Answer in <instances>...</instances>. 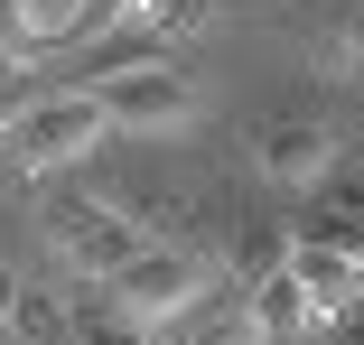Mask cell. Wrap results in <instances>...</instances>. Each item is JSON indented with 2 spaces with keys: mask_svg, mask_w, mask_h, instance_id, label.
<instances>
[{
  "mask_svg": "<svg viewBox=\"0 0 364 345\" xmlns=\"http://www.w3.org/2000/svg\"><path fill=\"white\" fill-rule=\"evenodd\" d=\"M103 131H112V121H103L94 94L56 84V94H38V103H19L10 121H0V150H10V168H28V177H56V168H75Z\"/></svg>",
  "mask_w": 364,
  "mask_h": 345,
  "instance_id": "6da1fadb",
  "label": "cell"
},
{
  "mask_svg": "<svg viewBox=\"0 0 364 345\" xmlns=\"http://www.w3.org/2000/svg\"><path fill=\"white\" fill-rule=\"evenodd\" d=\"M355 75H364V47H355Z\"/></svg>",
  "mask_w": 364,
  "mask_h": 345,
  "instance_id": "ac0fdd59",
  "label": "cell"
},
{
  "mask_svg": "<svg viewBox=\"0 0 364 345\" xmlns=\"http://www.w3.org/2000/svg\"><path fill=\"white\" fill-rule=\"evenodd\" d=\"M150 336H159V345H271L262 317H252V299H215V290H205L196 308H178L168 327H150Z\"/></svg>",
  "mask_w": 364,
  "mask_h": 345,
  "instance_id": "52a82bcc",
  "label": "cell"
},
{
  "mask_svg": "<svg viewBox=\"0 0 364 345\" xmlns=\"http://www.w3.org/2000/svg\"><path fill=\"white\" fill-rule=\"evenodd\" d=\"M243 299H252V317H262V336H271V345H309V336H318V308H309V290H299V270H289V261H280V270H262Z\"/></svg>",
  "mask_w": 364,
  "mask_h": 345,
  "instance_id": "ba28073f",
  "label": "cell"
},
{
  "mask_svg": "<svg viewBox=\"0 0 364 345\" xmlns=\"http://www.w3.org/2000/svg\"><path fill=\"white\" fill-rule=\"evenodd\" d=\"M85 0H19V47H75Z\"/></svg>",
  "mask_w": 364,
  "mask_h": 345,
  "instance_id": "8fae6325",
  "label": "cell"
},
{
  "mask_svg": "<svg viewBox=\"0 0 364 345\" xmlns=\"http://www.w3.org/2000/svg\"><path fill=\"white\" fill-rule=\"evenodd\" d=\"M0 336H10V345H56V336H65V308H56V290L19 280V299H10V317H0Z\"/></svg>",
  "mask_w": 364,
  "mask_h": 345,
  "instance_id": "30bf717a",
  "label": "cell"
},
{
  "mask_svg": "<svg viewBox=\"0 0 364 345\" xmlns=\"http://www.w3.org/2000/svg\"><path fill=\"white\" fill-rule=\"evenodd\" d=\"M19 94H28V65H19V47H0V121L19 112Z\"/></svg>",
  "mask_w": 364,
  "mask_h": 345,
  "instance_id": "9a60e30c",
  "label": "cell"
},
{
  "mask_svg": "<svg viewBox=\"0 0 364 345\" xmlns=\"http://www.w3.org/2000/svg\"><path fill=\"white\" fill-rule=\"evenodd\" d=\"M289 270H299V290H309L318 327H327V317H346V308H355V290H364V261H355L346 243H327V234H299V243H289Z\"/></svg>",
  "mask_w": 364,
  "mask_h": 345,
  "instance_id": "8992f818",
  "label": "cell"
},
{
  "mask_svg": "<svg viewBox=\"0 0 364 345\" xmlns=\"http://www.w3.org/2000/svg\"><path fill=\"white\" fill-rule=\"evenodd\" d=\"M309 345H364V290H355V308H346V317H327Z\"/></svg>",
  "mask_w": 364,
  "mask_h": 345,
  "instance_id": "5bb4252c",
  "label": "cell"
},
{
  "mask_svg": "<svg viewBox=\"0 0 364 345\" xmlns=\"http://www.w3.org/2000/svg\"><path fill=\"white\" fill-rule=\"evenodd\" d=\"M103 290H112V308H122L131 327H168L178 308H196V299L215 290V261H205V252H178V243H140Z\"/></svg>",
  "mask_w": 364,
  "mask_h": 345,
  "instance_id": "7a4b0ae2",
  "label": "cell"
},
{
  "mask_svg": "<svg viewBox=\"0 0 364 345\" xmlns=\"http://www.w3.org/2000/svg\"><path fill=\"white\" fill-rule=\"evenodd\" d=\"M75 94H94L112 131H178V121L196 112V84L178 75L168 56H150V65H122V75H103V84H75Z\"/></svg>",
  "mask_w": 364,
  "mask_h": 345,
  "instance_id": "3957f363",
  "label": "cell"
},
{
  "mask_svg": "<svg viewBox=\"0 0 364 345\" xmlns=\"http://www.w3.org/2000/svg\"><path fill=\"white\" fill-rule=\"evenodd\" d=\"M150 56H168V38H159V28H94L85 65H75L65 84H103V75H122V65H150Z\"/></svg>",
  "mask_w": 364,
  "mask_h": 345,
  "instance_id": "9c48e42d",
  "label": "cell"
},
{
  "mask_svg": "<svg viewBox=\"0 0 364 345\" xmlns=\"http://www.w3.org/2000/svg\"><path fill=\"white\" fill-rule=\"evenodd\" d=\"M112 10H131V0H85V28H75V38H94V28H112Z\"/></svg>",
  "mask_w": 364,
  "mask_h": 345,
  "instance_id": "2e32d148",
  "label": "cell"
},
{
  "mask_svg": "<svg viewBox=\"0 0 364 345\" xmlns=\"http://www.w3.org/2000/svg\"><path fill=\"white\" fill-rule=\"evenodd\" d=\"M75 345H159L150 327H131L122 308H103V317H75Z\"/></svg>",
  "mask_w": 364,
  "mask_h": 345,
  "instance_id": "7c38bea8",
  "label": "cell"
},
{
  "mask_svg": "<svg viewBox=\"0 0 364 345\" xmlns=\"http://www.w3.org/2000/svg\"><path fill=\"white\" fill-rule=\"evenodd\" d=\"M252 159H262L271 187H327L336 131H327V121H262V131H252Z\"/></svg>",
  "mask_w": 364,
  "mask_h": 345,
  "instance_id": "5b68a950",
  "label": "cell"
},
{
  "mask_svg": "<svg viewBox=\"0 0 364 345\" xmlns=\"http://www.w3.org/2000/svg\"><path fill=\"white\" fill-rule=\"evenodd\" d=\"M327 215H364V168H327Z\"/></svg>",
  "mask_w": 364,
  "mask_h": 345,
  "instance_id": "4fadbf2b",
  "label": "cell"
},
{
  "mask_svg": "<svg viewBox=\"0 0 364 345\" xmlns=\"http://www.w3.org/2000/svg\"><path fill=\"white\" fill-rule=\"evenodd\" d=\"M47 224H56L65 261H75L85 280H112V270L140 252V224L122 215V205H103V196H65V205H47Z\"/></svg>",
  "mask_w": 364,
  "mask_h": 345,
  "instance_id": "277c9868",
  "label": "cell"
},
{
  "mask_svg": "<svg viewBox=\"0 0 364 345\" xmlns=\"http://www.w3.org/2000/svg\"><path fill=\"white\" fill-rule=\"evenodd\" d=\"M10 299H19V270H10V261H0V317H10Z\"/></svg>",
  "mask_w": 364,
  "mask_h": 345,
  "instance_id": "e0dca14e",
  "label": "cell"
}]
</instances>
